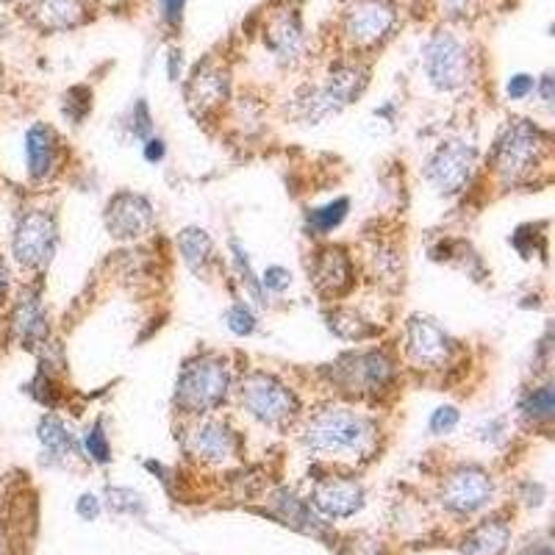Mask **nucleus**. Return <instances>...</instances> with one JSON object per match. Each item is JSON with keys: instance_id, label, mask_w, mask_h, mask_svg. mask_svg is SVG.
I'll use <instances>...</instances> for the list:
<instances>
[{"instance_id": "1", "label": "nucleus", "mask_w": 555, "mask_h": 555, "mask_svg": "<svg viewBox=\"0 0 555 555\" xmlns=\"http://www.w3.org/2000/svg\"><path fill=\"white\" fill-rule=\"evenodd\" d=\"M375 425L367 417H361L350 408H322L317 411L306 428H303V442L309 450L320 453V456L331 458H347L370 450L372 439H375Z\"/></svg>"}, {"instance_id": "2", "label": "nucleus", "mask_w": 555, "mask_h": 555, "mask_svg": "<svg viewBox=\"0 0 555 555\" xmlns=\"http://www.w3.org/2000/svg\"><path fill=\"white\" fill-rule=\"evenodd\" d=\"M231 389V372L228 364L217 356H200L195 361H186V367L178 375L175 386V403L184 408L186 414H209Z\"/></svg>"}, {"instance_id": "3", "label": "nucleus", "mask_w": 555, "mask_h": 555, "mask_svg": "<svg viewBox=\"0 0 555 555\" xmlns=\"http://www.w3.org/2000/svg\"><path fill=\"white\" fill-rule=\"evenodd\" d=\"M547 150V136L528 120H508L494 142V170L503 181H519L531 175Z\"/></svg>"}, {"instance_id": "4", "label": "nucleus", "mask_w": 555, "mask_h": 555, "mask_svg": "<svg viewBox=\"0 0 555 555\" xmlns=\"http://www.w3.org/2000/svg\"><path fill=\"white\" fill-rule=\"evenodd\" d=\"M239 403L253 420H259L267 428H284L300 411L295 392L267 372H250L242 378Z\"/></svg>"}, {"instance_id": "5", "label": "nucleus", "mask_w": 555, "mask_h": 555, "mask_svg": "<svg viewBox=\"0 0 555 555\" xmlns=\"http://www.w3.org/2000/svg\"><path fill=\"white\" fill-rule=\"evenodd\" d=\"M422 67L433 87L442 92H456L472 75V56H469L467 42L450 31L433 34L422 50Z\"/></svg>"}, {"instance_id": "6", "label": "nucleus", "mask_w": 555, "mask_h": 555, "mask_svg": "<svg viewBox=\"0 0 555 555\" xmlns=\"http://www.w3.org/2000/svg\"><path fill=\"white\" fill-rule=\"evenodd\" d=\"M59 245V225L50 211L31 209L20 214L17 228H14L12 250L14 259L28 270H42Z\"/></svg>"}, {"instance_id": "7", "label": "nucleus", "mask_w": 555, "mask_h": 555, "mask_svg": "<svg viewBox=\"0 0 555 555\" xmlns=\"http://www.w3.org/2000/svg\"><path fill=\"white\" fill-rule=\"evenodd\" d=\"M397 23V9L392 0H356L345 14L342 34L358 50L375 48L392 34Z\"/></svg>"}, {"instance_id": "8", "label": "nucleus", "mask_w": 555, "mask_h": 555, "mask_svg": "<svg viewBox=\"0 0 555 555\" xmlns=\"http://www.w3.org/2000/svg\"><path fill=\"white\" fill-rule=\"evenodd\" d=\"M475 173V150L464 142H444L425 164V181L439 195H458Z\"/></svg>"}, {"instance_id": "9", "label": "nucleus", "mask_w": 555, "mask_h": 555, "mask_svg": "<svg viewBox=\"0 0 555 555\" xmlns=\"http://www.w3.org/2000/svg\"><path fill=\"white\" fill-rule=\"evenodd\" d=\"M333 372H336V381L342 383L347 392L375 395V392L389 386L392 375H395V364L381 350H370V353H356V356L342 358Z\"/></svg>"}, {"instance_id": "10", "label": "nucleus", "mask_w": 555, "mask_h": 555, "mask_svg": "<svg viewBox=\"0 0 555 555\" xmlns=\"http://www.w3.org/2000/svg\"><path fill=\"white\" fill-rule=\"evenodd\" d=\"M406 353L414 367L439 370L453 353V342L442 325H436L428 317H411L406 325Z\"/></svg>"}, {"instance_id": "11", "label": "nucleus", "mask_w": 555, "mask_h": 555, "mask_svg": "<svg viewBox=\"0 0 555 555\" xmlns=\"http://www.w3.org/2000/svg\"><path fill=\"white\" fill-rule=\"evenodd\" d=\"M153 222V206L134 192H120L106 206V228L114 239H139L153 228Z\"/></svg>"}, {"instance_id": "12", "label": "nucleus", "mask_w": 555, "mask_h": 555, "mask_svg": "<svg viewBox=\"0 0 555 555\" xmlns=\"http://www.w3.org/2000/svg\"><path fill=\"white\" fill-rule=\"evenodd\" d=\"M494 494L492 478L478 467H464L450 475L444 483V506L456 514H475L481 511Z\"/></svg>"}, {"instance_id": "13", "label": "nucleus", "mask_w": 555, "mask_h": 555, "mask_svg": "<svg viewBox=\"0 0 555 555\" xmlns=\"http://www.w3.org/2000/svg\"><path fill=\"white\" fill-rule=\"evenodd\" d=\"M186 453L206 464H225L236 456V433L217 420H203L186 433Z\"/></svg>"}, {"instance_id": "14", "label": "nucleus", "mask_w": 555, "mask_h": 555, "mask_svg": "<svg viewBox=\"0 0 555 555\" xmlns=\"http://www.w3.org/2000/svg\"><path fill=\"white\" fill-rule=\"evenodd\" d=\"M231 92V81H228V70L217 62H203L195 67V73L186 84V100L195 114H209V111L220 109L228 100Z\"/></svg>"}, {"instance_id": "15", "label": "nucleus", "mask_w": 555, "mask_h": 555, "mask_svg": "<svg viewBox=\"0 0 555 555\" xmlns=\"http://www.w3.org/2000/svg\"><path fill=\"white\" fill-rule=\"evenodd\" d=\"M314 508L331 519H347L364 506V489L361 483L350 478H325L317 483V489L311 494Z\"/></svg>"}, {"instance_id": "16", "label": "nucleus", "mask_w": 555, "mask_h": 555, "mask_svg": "<svg viewBox=\"0 0 555 555\" xmlns=\"http://www.w3.org/2000/svg\"><path fill=\"white\" fill-rule=\"evenodd\" d=\"M264 45L275 53V59L286 64L297 62L303 50V25L295 9L284 6L270 14V20L264 25Z\"/></svg>"}, {"instance_id": "17", "label": "nucleus", "mask_w": 555, "mask_h": 555, "mask_svg": "<svg viewBox=\"0 0 555 555\" xmlns=\"http://www.w3.org/2000/svg\"><path fill=\"white\" fill-rule=\"evenodd\" d=\"M311 278L322 295L339 297L353 284V264L342 247H325L311 264Z\"/></svg>"}, {"instance_id": "18", "label": "nucleus", "mask_w": 555, "mask_h": 555, "mask_svg": "<svg viewBox=\"0 0 555 555\" xmlns=\"http://www.w3.org/2000/svg\"><path fill=\"white\" fill-rule=\"evenodd\" d=\"M25 164H28V175L37 181L53 175L59 164V139L50 125L37 123L25 131Z\"/></svg>"}, {"instance_id": "19", "label": "nucleus", "mask_w": 555, "mask_h": 555, "mask_svg": "<svg viewBox=\"0 0 555 555\" xmlns=\"http://www.w3.org/2000/svg\"><path fill=\"white\" fill-rule=\"evenodd\" d=\"M28 12L42 31H70L87 20L84 0H34Z\"/></svg>"}, {"instance_id": "20", "label": "nucleus", "mask_w": 555, "mask_h": 555, "mask_svg": "<svg viewBox=\"0 0 555 555\" xmlns=\"http://www.w3.org/2000/svg\"><path fill=\"white\" fill-rule=\"evenodd\" d=\"M12 328L14 336L20 339V345H45V339H48V320H45V311H42L39 292H23V295H20L17 309H14Z\"/></svg>"}, {"instance_id": "21", "label": "nucleus", "mask_w": 555, "mask_h": 555, "mask_svg": "<svg viewBox=\"0 0 555 555\" xmlns=\"http://www.w3.org/2000/svg\"><path fill=\"white\" fill-rule=\"evenodd\" d=\"M508 539H511V531H508L506 522L500 519H489L478 525L475 531L469 533L467 542L461 547L464 555H503L508 547Z\"/></svg>"}, {"instance_id": "22", "label": "nucleus", "mask_w": 555, "mask_h": 555, "mask_svg": "<svg viewBox=\"0 0 555 555\" xmlns=\"http://www.w3.org/2000/svg\"><path fill=\"white\" fill-rule=\"evenodd\" d=\"M178 250L184 256L186 267L198 275H206L214 261V242L203 228H184L178 234Z\"/></svg>"}, {"instance_id": "23", "label": "nucleus", "mask_w": 555, "mask_h": 555, "mask_svg": "<svg viewBox=\"0 0 555 555\" xmlns=\"http://www.w3.org/2000/svg\"><path fill=\"white\" fill-rule=\"evenodd\" d=\"M37 436L42 447L48 450L53 458H67L73 453V436L67 431V425H64L59 417H42L37 428Z\"/></svg>"}, {"instance_id": "24", "label": "nucleus", "mask_w": 555, "mask_h": 555, "mask_svg": "<svg viewBox=\"0 0 555 555\" xmlns=\"http://www.w3.org/2000/svg\"><path fill=\"white\" fill-rule=\"evenodd\" d=\"M347 209H350V200L347 198H336L331 203H325L320 209H314L309 214V225L317 231V234H331L333 228H339L347 217Z\"/></svg>"}, {"instance_id": "25", "label": "nucleus", "mask_w": 555, "mask_h": 555, "mask_svg": "<svg viewBox=\"0 0 555 555\" xmlns=\"http://www.w3.org/2000/svg\"><path fill=\"white\" fill-rule=\"evenodd\" d=\"M519 408H522V414L533 422L553 420V411H555L553 386H550V383H544V386H539V389L528 392Z\"/></svg>"}, {"instance_id": "26", "label": "nucleus", "mask_w": 555, "mask_h": 555, "mask_svg": "<svg viewBox=\"0 0 555 555\" xmlns=\"http://www.w3.org/2000/svg\"><path fill=\"white\" fill-rule=\"evenodd\" d=\"M331 331L336 333V336H342V339H367V336L375 333V328L367 325V322L361 320L358 314H353V311H336L331 317Z\"/></svg>"}, {"instance_id": "27", "label": "nucleus", "mask_w": 555, "mask_h": 555, "mask_svg": "<svg viewBox=\"0 0 555 555\" xmlns=\"http://www.w3.org/2000/svg\"><path fill=\"white\" fill-rule=\"evenodd\" d=\"M433 3H436V9L444 20H453V23H464V20L478 17L486 6V0H433Z\"/></svg>"}, {"instance_id": "28", "label": "nucleus", "mask_w": 555, "mask_h": 555, "mask_svg": "<svg viewBox=\"0 0 555 555\" xmlns=\"http://www.w3.org/2000/svg\"><path fill=\"white\" fill-rule=\"evenodd\" d=\"M231 250H234L236 272H239L242 284H247V289H250L253 300L264 306V303H267V300H264V286H261V278H256V272H253V267H250V259L245 256V250L236 245V242H231Z\"/></svg>"}, {"instance_id": "29", "label": "nucleus", "mask_w": 555, "mask_h": 555, "mask_svg": "<svg viewBox=\"0 0 555 555\" xmlns=\"http://www.w3.org/2000/svg\"><path fill=\"white\" fill-rule=\"evenodd\" d=\"M84 444H87V453H89V458L95 461V464H109L111 447H109V439H106V433H103V425H100V422H95V425L89 428L87 436H84Z\"/></svg>"}, {"instance_id": "30", "label": "nucleus", "mask_w": 555, "mask_h": 555, "mask_svg": "<svg viewBox=\"0 0 555 555\" xmlns=\"http://www.w3.org/2000/svg\"><path fill=\"white\" fill-rule=\"evenodd\" d=\"M225 322H228V328L236 336H250V333L256 331V317H253V311L247 309L245 303H234L228 309V314H225Z\"/></svg>"}, {"instance_id": "31", "label": "nucleus", "mask_w": 555, "mask_h": 555, "mask_svg": "<svg viewBox=\"0 0 555 555\" xmlns=\"http://www.w3.org/2000/svg\"><path fill=\"white\" fill-rule=\"evenodd\" d=\"M458 420H461V414H458L456 406H439L431 414V422H428V425H431V433L444 436V433L456 431Z\"/></svg>"}, {"instance_id": "32", "label": "nucleus", "mask_w": 555, "mask_h": 555, "mask_svg": "<svg viewBox=\"0 0 555 555\" xmlns=\"http://www.w3.org/2000/svg\"><path fill=\"white\" fill-rule=\"evenodd\" d=\"M111 506L120 508L125 514H145V503H142V494L131 492V489H111Z\"/></svg>"}, {"instance_id": "33", "label": "nucleus", "mask_w": 555, "mask_h": 555, "mask_svg": "<svg viewBox=\"0 0 555 555\" xmlns=\"http://www.w3.org/2000/svg\"><path fill=\"white\" fill-rule=\"evenodd\" d=\"M533 92H536V78H533V75L517 73L506 81L508 100H525L528 95H533Z\"/></svg>"}, {"instance_id": "34", "label": "nucleus", "mask_w": 555, "mask_h": 555, "mask_svg": "<svg viewBox=\"0 0 555 555\" xmlns=\"http://www.w3.org/2000/svg\"><path fill=\"white\" fill-rule=\"evenodd\" d=\"M261 286L275 292V295H281V292H286L292 286V275L284 267H267L264 275H261Z\"/></svg>"}, {"instance_id": "35", "label": "nucleus", "mask_w": 555, "mask_h": 555, "mask_svg": "<svg viewBox=\"0 0 555 555\" xmlns=\"http://www.w3.org/2000/svg\"><path fill=\"white\" fill-rule=\"evenodd\" d=\"M134 120H136L134 134L139 136V139H150V111H148V103H145V100H139V103H136Z\"/></svg>"}, {"instance_id": "36", "label": "nucleus", "mask_w": 555, "mask_h": 555, "mask_svg": "<svg viewBox=\"0 0 555 555\" xmlns=\"http://www.w3.org/2000/svg\"><path fill=\"white\" fill-rule=\"evenodd\" d=\"M161 3V14H164V20L170 25H178L181 23V14H184V6L186 0H159Z\"/></svg>"}, {"instance_id": "37", "label": "nucleus", "mask_w": 555, "mask_h": 555, "mask_svg": "<svg viewBox=\"0 0 555 555\" xmlns=\"http://www.w3.org/2000/svg\"><path fill=\"white\" fill-rule=\"evenodd\" d=\"M78 514L84 519H98L100 517V500L98 497H92V494H81V500H78Z\"/></svg>"}, {"instance_id": "38", "label": "nucleus", "mask_w": 555, "mask_h": 555, "mask_svg": "<svg viewBox=\"0 0 555 555\" xmlns=\"http://www.w3.org/2000/svg\"><path fill=\"white\" fill-rule=\"evenodd\" d=\"M145 159L148 161L164 159V142H161V139H156V136L145 139Z\"/></svg>"}, {"instance_id": "39", "label": "nucleus", "mask_w": 555, "mask_h": 555, "mask_svg": "<svg viewBox=\"0 0 555 555\" xmlns=\"http://www.w3.org/2000/svg\"><path fill=\"white\" fill-rule=\"evenodd\" d=\"M170 81H178L181 78V50H170Z\"/></svg>"}, {"instance_id": "40", "label": "nucleus", "mask_w": 555, "mask_h": 555, "mask_svg": "<svg viewBox=\"0 0 555 555\" xmlns=\"http://www.w3.org/2000/svg\"><path fill=\"white\" fill-rule=\"evenodd\" d=\"M542 100L547 106L553 103V75H544L542 78Z\"/></svg>"}, {"instance_id": "41", "label": "nucleus", "mask_w": 555, "mask_h": 555, "mask_svg": "<svg viewBox=\"0 0 555 555\" xmlns=\"http://www.w3.org/2000/svg\"><path fill=\"white\" fill-rule=\"evenodd\" d=\"M6 292H9V270H6V264L0 261V303H3Z\"/></svg>"}, {"instance_id": "42", "label": "nucleus", "mask_w": 555, "mask_h": 555, "mask_svg": "<svg viewBox=\"0 0 555 555\" xmlns=\"http://www.w3.org/2000/svg\"><path fill=\"white\" fill-rule=\"evenodd\" d=\"M525 555H553V550H550L547 544H542V547H533V550H528Z\"/></svg>"}]
</instances>
